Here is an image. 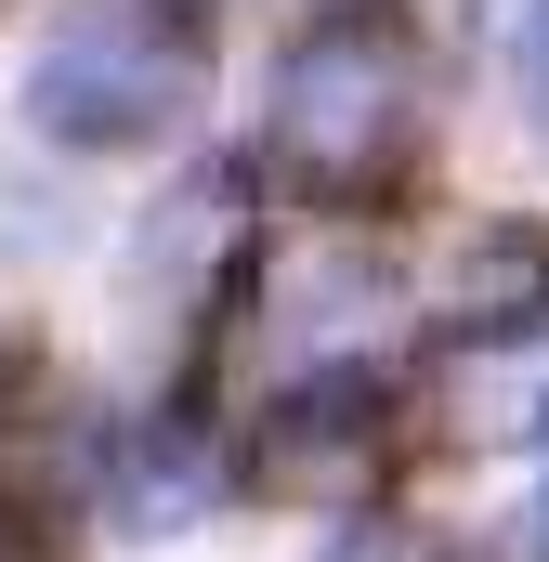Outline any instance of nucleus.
I'll return each mask as SVG.
<instances>
[{
    "label": "nucleus",
    "instance_id": "f257e3e1",
    "mask_svg": "<svg viewBox=\"0 0 549 562\" xmlns=\"http://www.w3.org/2000/svg\"><path fill=\"white\" fill-rule=\"evenodd\" d=\"M418 119H432V53H418L406 0H314V13L274 40L262 157L314 196V210L393 196V170L418 157Z\"/></svg>",
    "mask_w": 549,
    "mask_h": 562
},
{
    "label": "nucleus",
    "instance_id": "f03ea898",
    "mask_svg": "<svg viewBox=\"0 0 549 562\" xmlns=\"http://www.w3.org/2000/svg\"><path fill=\"white\" fill-rule=\"evenodd\" d=\"M13 105L53 157H157L210 105V13L197 0H66Z\"/></svg>",
    "mask_w": 549,
    "mask_h": 562
},
{
    "label": "nucleus",
    "instance_id": "7ed1b4c3",
    "mask_svg": "<svg viewBox=\"0 0 549 562\" xmlns=\"http://www.w3.org/2000/svg\"><path fill=\"white\" fill-rule=\"evenodd\" d=\"M432 393L445 419L484 431V445H549V288L524 301H471L432 353Z\"/></svg>",
    "mask_w": 549,
    "mask_h": 562
},
{
    "label": "nucleus",
    "instance_id": "20e7f679",
    "mask_svg": "<svg viewBox=\"0 0 549 562\" xmlns=\"http://www.w3.org/2000/svg\"><path fill=\"white\" fill-rule=\"evenodd\" d=\"M223 484H236V458L210 445V419H183V406H144V419L105 431V458H92V510H105V537H197L210 510H223Z\"/></svg>",
    "mask_w": 549,
    "mask_h": 562
},
{
    "label": "nucleus",
    "instance_id": "39448f33",
    "mask_svg": "<svg viewBox=\"0 0 549 562\" xmlns=\"http://www.w3.org/2000/svg\"><path fill=\"white\" fill-rule=\"evenodd\" d=\"M367 458H393V380L354 353H314V380L262 406V484H354Z\"/></svg>",
    "mask_w": 549,
    "mask_h": 562
},
{
    "label": "nucleus",
    "instance_id": "423d86ee",
    "mask_svg": "<svg viewBox=\"0 0 549 562\" xmlns=\"http://www.w3.org/2000/svg\"><path fill=\"white\" fill-rule=\"evenodd\" d=\"M236 249H249V170H236V157H210V170H183V183L132 223V249H119V262H132L144 301H183V314H197L210 276H236Z\"/></svg>",
    "mask_w": 549,
    "mask_h": 562
},
{
    "label": "nucleus",
    "instance_id": "0eeeda50",
    "mask_svg": "<svg viewBox=\"0 0 549 562\" xmlns=\"http://www.w3.org/2000/svg\"><path fill=\"white\" fill-rule=\"evenodd\" d=\"M511 119L549 144V0H524V13H511Z\"/></svg>",
    "mask_w": 549,
    "mask_h": 562
},
{
    "label": "nucleus",
    "instance_id": "6e6552de",
    "mask_svg": "<svg viewBox=\"0 0 549 562\" xmlns=\"http://www.w3.org/2000/svg\"><path fill=\"white\" fill-rule=\"evenodd\" d=\"M524 562H549V484H537V510H524Z\"/></svg>",
    "mask_w": 549,
    "mask_h": 562
},
{
    "label": "nucleus",
    "instance_id": "1a4fd4ad",
    "mask_svg": "<svg viewBox=\"0 0 549 562\" xmlns=\"http://www.w3.org/2000/svg\"><path fill=\"white\" fill-rule=\"evenodd\" d=\"M13 367H26V353H13V327H0V406H13Z\"/></svg>",
    "mask_w": 549,
    "mask_h": 562
},
{
    "label": "nucleus",
    "instance_id": "9d476101",
    "mask_svg": "<svg viewBox=\"0 0 549 562\" xmlns=\"http://www.w3.org/2000/svg\"><path fill=\"white\" fill-rule=\"evenodd\" d=\"M197 13H210V0H197Z\"/></svg>",
    "mask_w": 549,
    "mask_h": 562
}]
</instances>
